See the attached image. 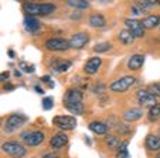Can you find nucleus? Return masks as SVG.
I'll use <instances>...</instances> for the list:
<instances>
[{"label":"nucleus","mask_w":160,"mask_h":158,"mask_svg":"<svg viewBox=\"0 0 160 158\" xmlns=\"http://www.w3.org/2000/svg\"><path fill=\"white\" fill-rule=\"evenodd\" d=\"M135 82H136L135 76H123V78H121V79H118V81L112 82V84L109 85V89H111V92L122 93V92L129 89Z\"/></svg>","instance_id":"3"},{"label":"nucleus","mask_w":160,"mask_h":158,"mask_svg":"<svg viewBox=\"0 0 160 158\" xmlns=\"http://www.w3.org/2000/svg\"><path fill=\"white\" fill-rule=\"evenodd\" d=\"M67 4L74 7V9H78V10H84V9L89 7V2H87V0H68Z\"/></svg>","instance_id":"21"},{"label":"nucleus","mask_w":160,"mask_h":158,"mask_svg":"<svg viewBox=\"0 0 160 158\" xmlns=\"http://www.w3.org/2000/svg\"><path fill=\"white\" fill-rule=\"evenodd\" d=\"M111 48H112L111 42H101V44L95 45L94 51H95V52H105V51H109Z\"/></svg>","instance_id":"29"},{"label":"nucleus","mask_w":160,"mask_h":158,"mask_svg":"<svg viewBox=\"0 0 160 158\" xmlns=\"http://www.w3.org/2000/svg\"><path fill=\"white\" fill-rule=\"evenodd\" d=\"M88 41H89V37H88L87 33H77L71 37V40L68 41V45H70V48L79 50V48H84L88 44Z\"/></svg>","instance_id":"8"},{"label":"nucleus","mask_w":160,"mask_h":158,"mask_svg":"<svg viewBox=\"0 0 160 158\" xmlns=\"http://www.w3.org/2000/svg\"><path fill=\"white\" fill-rule=\"evenodd\" d=\"M142 110L138 108H132L129 109V110H126L123 113V119L125 122H136V120H139L140 117H142Z\"/></svg>","instance_id":"15"},{"label":"nucleus","mask_w":160,"mask_h":158,"mask_svg":"<svg viewBox=\"0 0 160 158\" xmlns=\"http://www.w3.org/2000/svg\"><path fill=\"white\" fill-rule=\"evenodd\" d=\"M42 158H60V157H58V155H55V154H45Z\"/></svg>","instance_id":"36"},{"label":"nucleus","mask_w":160,"mask_h":158,"mask_svg":"<svg viewBox=\"0 0 160 158\" xmlns=\"http://www.w3.org/2000/svg\"><path fill=\"white\" fill-rule=\"evenodd\" d=\"M2 151H4L7 155L13 158H21L27 154V150H26L24 146H21L17 141H6V143L2 144Z\"/></svg>","instance_id":"2"},{"label":"nucleus","mask_w":160,"mask_h":158,"mask_svg":"<svg viewBox=\"0 0 160 158\" xmlns=\"http://www.w3.org/2000/svg\"><path fill=\"white\" fill-rule=\"evenodd\" d=\"M88 127H89L91 131H94L97 134H108V126L102 122H91Z\"/></svg>","instance_id":"16"},{"label":"nucleus","mask_w":160,"mask_h":158,"mask_svg":"<svg viewBox=\"0 0 160 158\" xmlns=\"http://www.w3.org/2000/svg\"><path fill=\"white\" fill-rule=\"evenodd\" d=\"M70 66H71L70 61H58V62H55L52 65V68H54L55 72H65L67 69H70Z\"/></svg>","instance_id":"24"},{"label":"nucleus","mask_w":160,"mask_h":158,"mask_svg":"<svg viewBox=\"0 0 160 158\" xmlns=\"http://www.w3.org/2000/svg\"><path fill=\"white\" fill-rule=\"evenodd\" d=\"M154 4H156V2H154V0H140V2H138V3H136V6L139 7L142 12H146V10H150Z\"/></svg>","instance_id":"25"},{"label":"nucleus","mask_w":160,"mask_h":158,"mask_svg":"<svg viewBox=\"0 0 160 158\" xmlns=\"http://www.w3.org/2000/svg\"><path fill=\"white\" fill-rule=\"evenodd\" d=\"M45 48L48 51H65L70 48V45L64 38H50L45 41Z\"/></svg>","instance_id":"9"},{"label":"nucleus","mask_w":160,"mask_h":158,"mask_svg":"<svg viewBox=\"0 0 160 158\" xmlns=\"http://www.w3.org/2000/svg\"><path fill=\"white\" fill-rule=\"evenodd\" d=\"M24 27L28 31H37L40 28V21L36 17H31V16H26L24 18Z\"/></svg>","instance_id":"19"},{"label":"nucleus","mask_w":160,"mask_h":158,"mask_svg":"<svg viewBox=\"0 0 160 158\" xmlns=\"http://www.w3.org/2000/svg\"><path fill=\"white\" fill-rule=\"evenodd\" d=\"M148 92L150 93L152 96H154V98L160 96V82H156V84L149 85V86H148Z\"/></svg>","instance_id":"28"},{"label":"nucleus","mask_w":160,"mask_h":158,"mask_svg":"<svg viewBox=\"0 0 160 158\" xmlns=\"http://www.w3.org/2000/svg\"><path fill=\"white\" fill-rule=\"evenodd\" d=\"M82 103V92L78 89H68L64 95V106Z\"/></svg>","instance_id":"10"},{"label":"nucleus","mask_w":160,"mask_h":158,"mask_svg":"<svg viewBox=\"0 0 160 158\" xmlns=\"http://www.w3.org/2000/svg\"><path fill=\"white\" fill-rule=\"evenodd\" d=\"M0 126H2V122H0Z\"/></svg>","instance_id":"41"},{"label":"nucleus","mask_w":160,"mask_h":158,"mask_svg":"<svg viewBox=\"0 0 160 158\" xmlns=\"http://www.w3.org/2000/svg\"><path fill=\"white\" fill-rule=\"evenodd\" d=\"M156 158H160V152H159V154H157V157Z\"/></svg>","instance_id":"40"},{"label":"nucleus","mask_w":160,"mask_h":158,"mask_svg":"<svg viewBox=\"0 0 160 158\" xmlns=\"http://www.w3.org/2000/svg\"><path fill=\"white\" fill-rule=\"evenodd\" d=\"M41 81H42V82H45V84L48 82V84H50V88H52V86H54V84H52V82H51V79H50V76H42V78H41Z\"/></svg>","instance_id":"34"},{"label":"nucleus","mask_w":160,"mask_h":158,"mask_svg":"<svg viewBox=\"0 0 160 158\" xmlns=\"http://www.w3.org/2000/svg\"><path fill=\"white\" fill-rule=\"evenodd\" d=\"M7 54H9V57H12V58L16 57V52L13 50H9V51H7Z\"/></svg>","instance_id":"37"},{"label":"nucleus","mask_w":160,"mask_h":158,"mask_svg":"<svg viewBox=\"0 0 160 158\" xmlns=\"http://www.w3.org/2000/svg\"><path fill=\"white\" fill-rule=\"evenodd\" d=\"M142 13H143V12L139 9V7L136 6V4H133V6H132V14L138 16V14H142Z\"/></svg>","instance_id":"33"},{"label":"nucleus","mask_w":160,"mask_h":158,"mask_svg":"<svg viewBox=\"0 0 160 158\" xmlns=\"http://www.w3.org/2000/svg\"><path fill=\"white\" fill-rule=\"evenodd\" d=\"M105 24H106L105 17H103L102 14H99V13H95V14H92L89 17V26L91 27L99 28V27H103Z\"/></svg>","instance_id":"18"},{"label":"nucleus","mask_w":160,"mask_h":158,"mask_svg":"<svg viewBox=\"0 0 160 158\" xmlns=\"http://www.w3.org/2000/svg\"><path fill=\"white\" fill-rule=\"evenodd\" d=\"M128 31L133 36V38H140L145 36V27H143L142 21L135 20V18H128L126 20Z\"/></svg>","instance_id":"7"},{"label":"nucleus","mask_w":160,"mask_h":158,"mask_svg":"<svg viewBox=\"0 0 160 158\" xmlns=\"http://www.w3.org/2000/svg\"><path fill=\"white\" fill-rule=\"evenodd\" d=\"M157 3H159V4H160V2H157Z\"/></svg>","instance_id":"42"},{"label":"nucleus","mask_w":160,"mask_h":158,"mask_svg":"<svg viewBox=\"0 0 160 158\" xmlns=\"http://www.w3.org/2000/svg\"><path fill=\"white\" fill-rule=\"evenodd\" d=\"M20 66L23 68V71L28 72V74H31V72H34V65H31V64H26V62H21Z\"/></svg>","instance_id":"31"},{"label":"nucleus","mask_w":160,"mask_h":158,"mask_svg":"<svg viewBox=\"0 0 160 158\" xmlns=\"http://www.w3.org/2000/svg\"><path fill=\"white\" fill-rule=\"evenodd\" d=\"M160 23V17L156 14H152V16H148L146 18H143L142 24L145 28H154L157 27V24Z\"/></svg>","instance_id":"20"},{"label":"nucleus","mask_w":160,"mask_h":158,"mask_svg":"<svg viewBox=\"0 0 160 158\" xmlns=\"http://www.w3.org/2000/svg\"><path fill=\"white\" fill-rule=\"evenodd\" d=\"M26 122H27V117L23 116V114H12V116H9L6 120L4 131H6V133H13V131L17 130L18 127H21Z\"/></svg>","instance_id":"5"},{"label":"nucleus","mask_w":160,"mask_h":158,"mask_svg":"<svg viewBox=\"0 0 160 158\" xmlns=\"http://www.w3.org/2000/svg\"><path fill=\"white\" fill-rule=\"evenodd\" d=\"M143 62H145V55L136 54L129 60V62H128V68H129L130 71H138V69L142 68Z\"/></svg>","instance_id":"14"},{"label":"nucleus","mask_w":160,"mask_h":158,"mask_svg":"<svg viewBox=\"0 0 160 158\" xmlns=\"http://www.w3.org/2000/svg\"><path fill=\"white\" fill-rule=\"evenodd\" d=\"M118 37H119V41H121L123 45H130L133 42V40H135L133 38V36L128 30H122L121 33H119Z\"/></svg>","instance_id":"22"},{"label":"nucleus","mask_w":160,"mask_h":158,"mask_svg":"<svg viewBox=\"0 0 160 158\" xmlns=\"http://www.w3.org/2000/svg\"><path fill=\"white\" fill-rule=\"evenodd\" d=\"M24 12L27 13V16L36 17V16H47L55 12L57 7L51 3H26L23 6Z\"/></svg>","instance_id":"1"},{"label":"nucleus","mask_w":160,"mask_h":158,"mask_svg":"<svg viewBox=\"0 0 160 158\" xmlns=\"http://www.w3.org/2000/svg\"><path fill=\"white\" fill-rule=\"evenodd\" d=\"M9 78H10V72H3V74H0V82H6L9 81Z\"/></svg>","instance_id":"32"},{"label":"nucleus","mask_w":160,"mask_h":158,"mask_svg":"<svg viewBox=\"0 0 160 158\" xmlns=\"http://www.w3.org/2000/svg\"><path fill=\"white\" fill-rule=\"evenodd\" d=\"M42 109L44 110H51L52 109V98H45L42 100Z\"/></svg>","instance_id":"30"},{"label":"nucleus","mask_w":160,"mask_h":158,"mask_svg":"<svg viewBox=\"0 0 160 158\" xmlns=\"http://www.w3.org/2000/svg\"><path fill=\"white\" fill-rule=\"evenodd\" d=\"M149 117L152 120H156L160 117V103H156L154 106H152L150 110H149Z\"/></svg>","instance_id":"27"},{"label":"nucleus","mask_w":160,"mask_h":158,"mask_svg":"<svg viewBox=\"0 0 160 158\" xmlns=\"http://www.w3.org/2000/svg\"><path fill=\"white\" fill-rule=\"evenodd\" d=\"M4 89H6V90H13V89H14V86H13V85H6V86H4Z\"/></svg>","instance_id":"38"},{"label":"nucleus","mask_w":160,"mask_h":158,"mask_svg":"<svg viewBox=\"0 0 160 158\" xmlns=\"http://www.w3.org/2000/svg\"><path fill=\"white\" fill-rule=\"evenodd\" d=\"M138 100H139L140 104H143V106H150V108L157 103L156 98H154V96H152L148 90H143V89L142 90H138Z\"/></svg>","instance_id":"13"},{"label":"nucleus","mask_w":160,"mask_h":158,"mask_svg":"<svg viewBox=\"0 0 160 158\" xmlns=\"http://www.w3.org/2000/svg\"><path fill=\"white\" fill-rule=\"evenodd\" d=\"M146 147H148L150 151H159L160 150V137L154 134H149L146 137Z\"/></svg>","instance_id":"17"},{"label":"nucleus","mask_w":160,"mask_h":158,"mask_svg":"<svg viewBox=\"0 0 160 158\" xmlns=\"http://www.w3.org/2000/svg\"><path fill=\"white\" fill-rule=\"evenodd\" d=\"M44 133L42 131H24L21 133V138L24 141L27 146L30 147H36V146H40V144L44 141Z\"/></svg>","instance_id":"4"},{"label":"nucleus","mask_w":160,"mask_h":158,"mask_svg":"<svg viewBox=\"0 0 160 158\" xmlns=\"http://www.w3.org/2000/svg\"><path fill=\"white\" fill-rule=\"evenodd\" d=\"M34 89H36L38 93H44V92H42V89H41V88H40V86H36V88H34Z\"/></svg>","instance_id":"39"},{"label":"nucleus","mask_w":160,"mask_h":158,"mask_svg":"<svg viewBox=\"0 0 160 158\" xmlns=\"http://www.w3.org/2000/svg\"><path fill=\"white\" fill-rule=\"evenodd\" d=\"M67 143H68V136H67L65 133H57V134H54L51 137V140H50V146L54 150L62 148L64 146H67Z\"/></svg>","instance_id":"12"},{"label":"nucleus","mask_w":160,"mask_h":158,"mask_svg":"<svg viewBox=\"0 0 160 158\" xmlns=\"http://www.w3.org/2000/svg\"><path fill=\"white\" fill-rule=\"evenodd\" d=\"M118 158H128V151L118 152Z\"/></svg>","instance_id":"35"},{"label":"nucleus","mask_w":160,"mask_h":158,"mask_svg":"<svg viewBox=\"0 0 160 158\" xmlns=\"http://www.w3.org/2000/svg\"><path fill=\"white\" fill-rule=\"evenodd\" d=\"M101 64H102V60H101L99 57H92V58H89V60L85 62L84 71L87 72L88 75H94V74H97L98 72Z\"/></svg>","instance_id":"11"},{"label":"nucleus","mask_w":160,"mask_h":158,"mask_svg":"<svg viewBox=\"0 0 160 158\" xmlns=\"http://www.w3.org/2000/svg\"><path fill=\"white\" fill-rule=\"evenodd\" d=\"M67 110H70L72 114H82L84 113V103H77V104H68L65 106Z\"/></svg>","instance_id":"26"},{"label":"nucleus","mask_w":160,"mask_h":158,"mask_svg":"<svg viewBox=\"0 0 160 158\" xmlns=\"http://www.w3.org/2000/svg\"><path fill=\"white\" fill-rule=\"evenodd\" d=\"M52 123L61 130H74L77 126V119L72 116H57L52 119Z\"/></svg>","instance_id":"6"},{"label":"nucleus","mask_w":160,"mask_h":158,"mask_svg":"<svg viewBox=\"0 0 160 158\" xmlns=\"http://www.w3.org/2000/svg\"><path fill=\"white\" fill-rule=\"evenodd\" d=\"M105 143H106V146H108L109 150H115L121 146V140H119V137L118 136H113V134L108 136L106 140H105Z\"/></svg>","instance_id":"23"}]
</instances>
